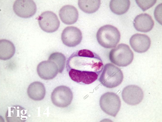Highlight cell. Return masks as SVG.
Listing matches in <instances>:
<instances>
[{"label":"cell","instance_id":"10","mask_svg":"<svg viewBox=\"0 0 162 122\" xmlns=\"http://www.w3.org/2000/svg\"><path fill=\"white\" fill-rule=\"evenodd\" d=\"M82 38V34L80 30L73 26L66 27L61 35L63 43L69 47H75L78 45L81 42Z\"/></svg>","mask_w":162,"mask_h":122},{"label":"cell","instance_id":"3","mask_svg":"<svg viewBox=\"0 0 162 122\" xmlns=\"http://www.w3.org/2000/svg\"><path fill=\"white\" fill-rule=\"evenodd\" d=\"M97 40L102 47L106 48L115 47L119 42L120 38V32L117 28L110 25L101 27L96 35Z\"/></svg>","mask_w":162,"mask_h":122},{"label":"cell","instance_id":"6","mask_svg":"<svg viewBox=\"0 0 162 122\" xmlns=\"http://www.w3.org/2000/svg\"><path fill=\"white\" fill-rule=\"evenodd\" d=\"M73 98V93L71 89L64 86L56 88L52 92L51 96L52 102L54 105L63 108L70 105Z\"/></svg>","mask_w":162,"mask_h":122},{"label":"cell","instance_id":"7","mask_svg":"<svg viewBox=\"0 0 162 122\" xmlns=\"http://www.w3.org/2000/svg\"><path fill=\"white\" fill-rule=\"evenodd\" d=\"M37 19L41 28L47 32H54L57 30L59 27V21L57 15L52 12H44Z\"/></svg>","mask_w":162,"mask_h":122},{"label":"cell","instance_id":"20","mask_svg":"<svg viewBox=\"0 0 162 122\" xmlns=\"http://www.w3.org/2000/svg\"><path fill=\"white\" fill-rule=\"evenodd\" d=\"M48 60L55 63L58 67L59 72L62 73L64 69L66 61V57L64 54L59 52L53 53L50 55Z\"/></svg>","mask_w":162,"mask_h":122},{"label":"cell","instance_id":"18","mask_svg":"<svg viewBox=\"0 0 162 122\" xmlns=\"http://www.w3.org/2000/svg\"><path fill=\"white\" fill-rule=\"evenodd\" d=\"M130 4L129 0H112L110 2L109 7L113 13L117 15H121L127 11Z\"/></svg>","mask_w":162,"mask_h":122},{"label":"cell","instance_id":"15","mask_svg":"<svg viewBox=\"0 0 162 122\" xmlns=\"http://www.w3.org/2000/svg\"><path fill=\"white\" fill-rule=\"evenodd\" d=\"M59 15L62 21L68 25L75 23L78 17L77 9L71 5H65L59 11Z\"/></svg>","mask_w":162,"mask_h":122},{"label":"cell","instance_id":"5","mask_svg":"<svg viewBox=\"0 0 162 122\" xmlns=\"http://www.w3.org/2000/svg\"><path fill=\"white\" fill-rule=\"evenodd\" d=\"M121 101L119 97L112 92H107L101 97L99 105L102 110L113 117L116 116L119 110Z\"/></svg>","mask_w":162,"mask_h":122},{"label":"cell","instance_id":"12","mask_svg":"<svg viewBox=\"0 0 162 122\" xmlns=\"http://www.w3.org/2000/svg\"><path fill=\"white\" fill-rule=\"evenodd\" d=\"M129 43L133 50L139 53L147 51L151 44V41L148 36L145 34L138 33L134 34L131 37Z\"/></svg>","mask_w":162,"mask_h":122},{"label":"cell","instance_id":"19","mask_svg":"<svg viewBox=\"0 0 162 122\" xmlns=\"http://www.w3.org/2000/svg\"><path fill=\"white\" fill-rule=\"evenodd\" d=\"M100 0H79L78 5L79 8L85 13L91 14L96 11L99 8Z\"/></svg>","mask_w":162,"mask_h":122},{"label":"cell","instance_id":"21","mask_svg":"<svg viewBox=\"0 0 162 122\" xmlns=\"http://www.w3.org/2000/svg\"><path fill=\"white\" fill-rule=\"evenodd\" d=\"M156 0H136L139 7L144 11L152 7L156 3Z\"/></svg>","mask_w":162,"mask_h":122},{"label":"cell","instance_id":"8","mask_svg":"<svg viewBox=\"0 0 162 122\" xmlns=\"http://www.w3.org/2000/svg\"><path fill=\"white\" fill-rule=\"evenodd\" d=\"M13 9L15 14L20 17L27 18L35 13L37 7L35 2L31 0H17L14 2Z\"/></svg>","mask_w":162,"mask_h":122},{"label":"cell","instance_id":"1","mask_svg":"<svg viewBox=\"0 0 162 122\" xmlns=\"http://www.w3.org/2000/svg\"><path fill=\"white\" fill-rule=\"evenodd\" d=\"M66 67L72 80L80 84L88 85L97 79L104 64L98 55L84 49L75 52L70 56L67 60Z\"/></svg>","mask_w":162,"mask_h":122},{"label":"cell","instance_id":"14","mask_svg":"<svg viewBox=\"0 0 162 122\" xmlns=\"http://www.w3.org/2000/svg\"><path fill=\"white\" fill-rule=\"evenodd\" d=\"M27 111L21 106L16 105L8 107L6 114L8 122H25L27 118Z\"/></svg>","mask_w":162,"mask_h":122},{"label":"cell","instance_id":"13","mask_svg":"<svg viewBox=\"0 0 162 122\" xmlns=\"http://www.w3.org/2000/svg\"><path fill=\"white\" fill-rule=\"evenodd\" d=\"M133 24L137 31L146 32L152 30L154 23L150 15L147 13H142L136 16L134 20Z\"/></svg>","mask_w":162,"mask_h":122},{"label":"cell","instance_id":"11","mask_svg":"<svg viewBox=\"0 0 162 122\" xmlns=\"http://www.w3.org/2000/svg\"><path fill=\"white\" fill-rule=\"evenodd\" d=\"M37 71L38 76L41 78L45 80H50L56 76L58 72V68L53 62L45 61L38 65Z\"/></svg>","mask_w":162,"mask_h":122},{"label":"cell","instance_id":"9","mask_svg":"<svg viewBox=\"0 0 162 122\" xmlns=\"http://www.w3.org/2000/svg\"><path fill=\"white\" fill-rule=\"evenodd\" d=\"M122 97L123 101L127 104L132 105L139 103L143 100L144 93L139 86L134 85L128 86L123 89Z\"/></svg>","mask_w":162,"mask_h":122},{"label":"cell","instance_id":"4","mask_svg":"<svg viewBox=\"0 0 162 122\" xmlns=\"http://www.w3.org/2000/svg\"><path fill=\"white\" fill-rule=\"evenodd\" d=\"M109 58L111 62L115 65L119 66L125 67L132 62L134 54L128 45L122 43L110 51Z\"/></svg>","mask_w":162,"mask_h":122},{"label":"cell","instance_id":"2","mask_svg":"<svg viewBox=\"0 0 162 122\" xmlns=\"http://www.w3.org/2000/svg\"><path fill=\"white\" fill-rule=\"evenodd\" d=\"M98 80L105 87L110 88L116 87L122 82L124 78L121 70L110 63L106 64Z\"/></svg>","mask_w":162,"mask_h":122},{"label":"cell","instance_id":"17","mask_svg":"<svg viewBox=\"0 0 162 122\" xmlns=\"http://www.w3.org/2000/svg\"><path fill=\"white\" fill-rule=\"evenodd\" d=\"M15 51V46L10 41L2 39L0 40V59L7 60L14 55Z\"/></svg>","mask_w":162,"mask_h":122},{"label":"cell","instance_id":"16","mask_svg":"<svg viewBox=\"0 0 162 122\" xmlns=\"http://www.w3.org/2000/svg\"><path fill=\"white\" fill-rule=\"evenodd\" d=\"M28 96L35 101L41 100L44 98L46 90L44 85L39 82H35L30 84L27 90Z\"/></svg>","mask_w":162,"mask_h":122}]
</instances>
